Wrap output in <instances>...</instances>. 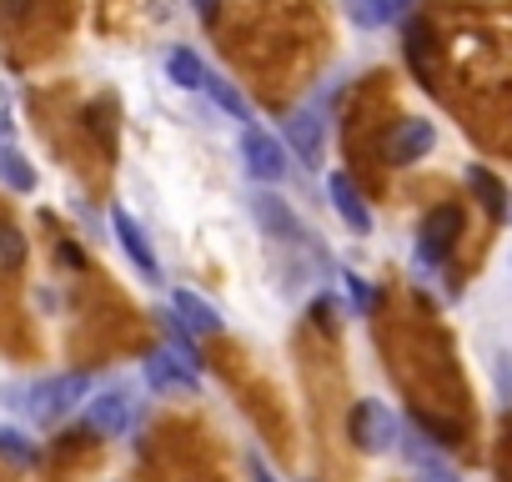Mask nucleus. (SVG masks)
<instances>
[{
  "label": "nucleus",
  "instance_id": "f257e3e1",
  "mask_svg": "<svg viewBox=\"0 0 512 482\" xmlns=\"http://www.w3.org/2000/svg\"><path fill=\"white\" fill-rule=\"evenodd\" d=\"M91 392V377L86 372H66V377H46V382H36L31 387V402H26V412L36 417V422H61L66 412H76V402Z\"/></svg>",
  "mask_w": 512,
  "mask_h": 482
},
{
  "label": "nucleus",
  "instance_id": "f03ea898",
  "mask_svg": "<svg viewBox=\"0 0 512 482\" xmlns=\"http://www.w3.org/2000/svg\"><path fill=\"white\" fill-rule=\"evenodd\" d=\"M462 226H467V216H462V206H432L427 216H422V231H417V257L422 262H447V252L457 247V236H462Z\"/></svg>",
  "mask_w": 512,
  "mask_h": 482
},
{
  "label": "nucleus",
  "instance_id": "7ed1b4c3",
  "mask_svg": "<svg viewBox=\"0 0 512 482\" xmlns=\"http://www.w3.org/2000/svg\"><path fill=\"white\" fill-rule=\"evenodd\" d=\"M397 437H402V427H397V417H392L387 402H372L367 397V402L352 407V442L362 452H392Z\"/></svg>",
  "mask_w": 512,
  "mask_h": 482
},
{
  "label": "nucleus",
  "instance_id": "20e7f679",
  "mask_svg": "<svg viewBox=\"0 0 512 482\" xmlns=\"http://www.w3.org/2000/svg\"><path fill=\"white\" fill-rule=\"evenodd\" d=\"M146 382H151L156 392L181 397V392H196V387H201V372H196V357H186V352H176V347H156V352L146 357Z\"/></svg>",
  "mask_w": 512,
  "mask_h": 482
},
{
  "label": "nucleus",
  "instance_id": "39448f33",
  "mask_svg": "<svg viewBox=\"0 0 512 482\" xmlns=\"http://www.w3.org/2000/svg\"><path fill=\"white\" fill-rule=\"evenodd\" d=\"M246 206H251L256 226H262L267 236L287 241V247H302V241H307V226L297 221V211H292L282 196H272V191H251V196H246Z\"/></svg>",
  "mask_w": 512,
  "mask_h": 482
},
{
  "label": "nucleus",
  "instance_id": "423d86ee",
  "mask_svg": "<svg viewBox=\"0 0 512 482\" xmlns=\"http://www.w3.org/2000/svg\"><path fill=\"white\" fill-rule=\"evenodd\" d=\"M432 141H437L432 121H417V116H407V121H397V126L387 131V141H382V156H387V166H412V161H422V156L432 151Z\"/></svg>",
  "mask_w": 512,
  "mask_h": 482
},
{
  "label": "nucleus",
  "instance_id": "0eeeda50",
  "mask_svg": "<svg viewBox=\"0 0 512 482\" xmlns=\"http://www.w3.org/2000/svg\"><path fill=\"white\" fill-rule=\"evenodd\" d=\"M241 161H246V171L256 181H282L287 176V151L277 146V136L256 131V126L241 131Z\"/></svg>",
  "mask_w": 512,
  "mask_h": 482
},
{
  "label": "nucleus",
  "instance_id": "6e6552de",
  "mask_svg": "<svg viewBox=\"0 0 512 482\" xmlns=\"http://www.w3.org/2000/svg\"><path fill=\"white\" fill-rule=\"evenodd\" d=\"M111 226H116V241H121V252H126L131 262H136V272H141L146 282H161V262H156V252H151V241H146L141 221H136L131 211L111 206Z\"/></svg>",
  "mask_w": 512,
  "mask_h": 482
},
{
  "label": "nucleus",
  "instance_id": "1a4fd4ad",
  "mask_svg": "<svg viewBox=\"0 0 512 482\" xmlns=\"http://www.w3.org/2000/svg\"><path fill=\"white\" fill-rule=\"evenodd\" d=\"M86 422L101 437H121L131 427V397L126 392H101L96 402H86Z\"/></svg>",
  "mask_w": 512,
  "mask_h": 482
},
{
  "label": "nucleus",
  "instance_id": "9d476101",
  "mask_svg": "<svg viewBox=\"0 0 512 482\" xmlns=\"http://www.w3.org/2000/svg\"><path fill=\"white\" fill-rule=\"evenodd\" d=\"M327 191H332V206H337V216H342V221H347L357 236H367V231H372V211H367L362 191L352 186V176H342V171H337V176L327 181Z\"/></svg>",
  "mask_w": 512,
  "mask_h": 482
},
{
  "label": "nucleus",
  "instance_id": "9b49d317",
  "mask_svg": "<svg viewBox=\"0 0 512 482\" xmlns=\"http://www.w3.org/2000/svg\"><path fill=\"white\" fill-rule=\"evenodd\" d=\"M171 312L181 317V327L186 332H196V337H221V312L206 302V297H196V292H176V302H171Z\"/></svg>",
  "mask_w": 512,
  "mask_h": 482
},
{
  "label": "nucleus",
  "instance_id": "f8f14e48",
  "mask_svg": "<svg viewBox=\"0 0 512 482\" xmlns=\"http://www.w3.org/2000/svg\"><path fill=\"white\" fill-rule=\"evenodd\" d=\"M402 452H407V462H412V472H417V482H462L442 457H437V447L422 437V432H407V442H402Z\"/></svg>",
  "mask_w": 512,
  "mask_h": 482
},
{
  "label": "nucleus",
  "instance_id": "ddd939ff",
  "mask_svg": "<svg viewBox=\"0 0 512 482\" xmlns=\"http://www.w3.org/2000/svg\"><path fill=\"white\" fill-rule=\"evenodd\" d=\"M287 136H292V146H297V156H302L307 166L322 161V111H317V106H302V111L287 121Z\"/></svg>",
  "mask_w": 512,
  "mask_h": 482
},
{
  "label": "nucleus",
  "instance_id": "4468645a",
  "mask_svg": "<svg viewBox=\"0 0 512 482\" xmlns=\"http://www.w3.org/2000/svg\"><path fill=\"white\" fill-rule=\"evenodd\" d=\"M467 186L477 191V201L487 206V216H497V221H512V196H507V186L487 171V166H472L467 171Z\"/></svg>",
  "mask_w": 512,
  "mask_h": 482
},
{
  "label": "nucleus",
  "instance_id": "2eb2a0df",
  "mask_svg": "<svg viewBox=\"0 0 512 482\" xmlns=\"http://www.w3.org/2000/svg\"><path fill=\"white\" fill-rule=\"evenodd\" d=\"M347 6V16L357 21V26H367V31H377V26H387V21H397V11L407 6V0H342Z\"/></svg>",
  "mask_w": 512,
  "mask_h": 482
},
{
  "label": "nucleus",
  "instance_id": "dca6fc26",
  "mask_svg": "<svg viewBox=\"0 0 512 482\" xmlns=\"http://www.w3.org/2000/svg\"><path fill=\"white\" fill-rule=\"evenodd\" d=\"M0 462H11V467H36V462H41V447H36L26 432H16V427H0Z\"/></svg>",
  "mask_w": 512,
  "mask_h": 482
},
{
  "label": "nucleus",
  "instance_id": "f3484780",
  "mask_svg": "<svg viewBox=\"0 0 512 482\" xmlns=\"http://www.w3.org/2000/svg\"><path fill=\"white\" fill-rule=\"evenodd\" d=\"M166 71H171V81L186 86V91H201V86H206V61H201L196 51H171V56H166Z\"/></svg>",
  "mask_w": 512,
  "mask_h": 482
},
{
  "label": "nucleus",
  "instance_id": "a211bd4d",
  "mask_svg": "<svg viewBox=\"0 0 512 482\" xmlns=\"http://www.w3.org/2000/svg\"><path fill=\"white\" fill-rule=\"evenodd\" d=\"M201 91H211V101L226 111V116H236V121H251V106H246V96L226 81V76H216V71H206V86Z\"/></svg>",
  "mask_w": 512,
  "mask_h": 482
},
{
  "label": "nucleus",
  "instance_id": "6ab92c4d",
  "mask_svg": "<svg viewBox=\"0 0 512 482\" xmlns=\"http://www.w3.org/2000/svg\"><path fill=\"white\" fill-rule=\"evenodd\" d=\"M0 181H6L11 191H36V166H31L21 151L0 146Z\"/></svg>",
  "mask_w": 512,
  "mask_h": 482
},
{
  "label": "nucleus",
  "instance_id": "aec40b11",
  "mask_svg": "<svg viewBox=\"0 0 512 482\" xmlns=\"http://www.w3.org/2000/svg\"><path fill=\"white\" fill-rule=\"evenodd\" d=\"M26 236L11 226V221H0V272H16L21 262H26Z\"/></svg>",
  "mask_w": 512,
  "mask_h": 482
},
{
  "label": "nucleus",
  "instance_id": "412c9836",
  "mask_svg": "<svg viewBox=\"0 0 512 482\" xmlns=\"http://www.w3.org/2000/svg\"><path fill=\"white\" fill-rule=\"evenodd\" d=\"M427 46H432L427 26H422V21H412V26H407V61H412V71H417L422 81H432V66H427Z\"/></svg>",
  "mask_w": 512,
  "mask_h": 482
},
{
  "label": "nucleus",
  "instance_id": "4be33fe9",
  "mask_svg": "<svg viewBox=\"0 0 512 482\" xmlns=\"http://www.w3.org/2000/svg\"><path fill=\"white\" fill-rule=\"evenodd\" d=\"M342 282H347V297H352V307H357L362 317H372V312H377V292H372L362 277H352V272H347Z\"/></svg>",
  "mask_w": 512,
  "mask_h": 482
},
{
  "label": "nucleus",
  "instance_id": "5701e85b",
  "mask_svg": "<svg viewBox=\"0 0 512 482\" xmlns=\"http://www.w3.org/2000/svg\"><path fill=\"white\" fill-rule=\"evenodd\" d=\"M86 116H91V121H86V126H91V131H96V136H101V146H106V151H116V136H111V106H106V101H101V106H91V111H86Z\"/></svg>",
  "mask_w": 512,
  "mask_h": 482
},
{
  "label": "nucleus",
  "instance_id": "b1692460",
  "mask_svg": "<svg viewBox=\"0 0 512 482\" xmlns=\"http://www.w3.org/2000/svg\"><path fill=\"white\" fill-rule=\"evenodd\" d=\"M36 11V0H0V16H6V21H26Z\"/></svg>",
  "mask_w": 512,
  "mask_h": 482
},
{
  "label": "nucleus",
  "instance_id": "393cba45",
  "mask_svg": "<svg viewBox=\"0 0 512 482\" xmlns=\"http://www.w3.org/2000/svg\"><path fill=\"white\" fill-rule=\"evenodd\" d=\"M11 126H16V121H11V96H6V91H0V141H6V136H11Z\"/></svg>",
  "mask_w": 512,
  "mask_h": 482
},
{
  "label": "nucleus",
  "instance_id": "a878e982",
  "mask_svg": "<svg viewBox=\"0 0 512 482\" xmlns=\"http://www.w3.org/2000/svg\"><path fill=\"white\" fill-rule=\"evenodd\" d=\"M246 467H251V482H277V477H272V467H267L262 457H251Z\"/></svg>",
  "mask_w": 512,
  "mask_h": 482
},
{
  "label": "nucleus",
  "instance_id": "bb28decb",
  "mask_svg": "<svg viewBox=\"0 0 512 482\" xmlns=\"http://www.w3.org/2000/svg\"><path fill=\"white\" fill-rule=\"evenodd\" d=\"M196 11H201V16L211 21V16H216V0H196Z\"/></svg>",
  "mask_w": 512,
  "mask_h": 482
}]
</instances>
